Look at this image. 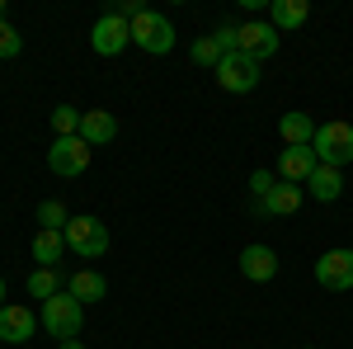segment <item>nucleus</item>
<instances>
[{"instance_id":"14","label":"nucleus","mask_w":353,"mask_h":349,"mask_svg":"<svg viewBox=\"0 0 353 349\" xmlns=\"http://www.w3.org/2000/svg\"><path fill=\"white\" fill-rule=\"evenodd\" d=\"M81 137L90 147H109L113 137H118V118H113L109 109H85L81 118Z\"/></svg>"},{"instance_id":"10","label":"nucleus","mask_w":353,"mask_h":349,"mask_svg":"<svg viewBox=\"0 0 353 349\" xmlns=\"http://www.w3.org/2000/svg\"><path fill=\"white\" fill-rule=\"evenodd\" d=\"M316 147H283L278 151V180L283 185H306L311 170H316Z\"/></svg>"},{"instance_id":"24","label":"nucleus","mask_w":353,"mask_h":349,"mask_svg":"<svg viewBox=\"0 0 353 349\" xmlns=\"http://www.w3.org/2000/svg\"><path fill=\"white\" fill-rule=\"evenodd\" d=\"M24 53V38H19V28L10 24V19H0V57H19Z\"/></svg>"},{"instance_id":"19","label":"nucleus","mask_w":353,"mask_h":349,"mask_svg":"<svg viewBox=\"0 0 353 349\" xmlns=\"http://www.w3.org/2000/svg\"><path fill=\"white\" fill-rule=\"evenodd\" d=\"M61 250H66V236H61V232H38V236H33V265L57 269L61 265Z\"/></svg>"},{"instance_id":"5","label":"nucleus","mask_w":353,"mask_h":349,"mask_svg":"<svg viewBox=\"0 0 353 349\" xmlns=\"http://www.w3.org/2000/svg\"><path fill=\"white\" fill-rule=\"evenodd\" d=\"M90 142L85 137H52V151H48V170L61 175V180H76L90 170Z\"/></svg>"},{"instance_id":"21","label":"nucleus","mask_w":353,"mask_h":349,"mask_svg":"<svg viewBox=\"0 0 353 349\" xmlns=\"http://www.w3.org/2000/svg\"><path fill=\"white\" fill-rule=\"evenodd\" d=\"M81 109L76 104H57L52 109V137H81Z\"/></svg>"},{"instance_id":"8","label":"nucleus","mask_w":353,"mask_h":349,"mask_svg":"<svg viewBox=\"0 0 353 349\" xmlns=\"http://www.w3.org/2000/svg\"><path fill=\"white\" fill-rule=\"evenodd\" d=\"M236 53L254 57L259 66H264V57L278 53V28L269 24V19H250V24L236 28Z\"/></svg>"},{"instance_id":"15","label":"nucleus","mask_w":353,"mask_h":349,"mask_svg":"<svg viewBox=\"0 0 353 349\" xmlns=\"http://www.w3.org/2000/svg\"><path fill=\"white\" fill-rule=\"evenodd\" d=\"M301 189H306L316 203H334V198L344 194V175H339L334 165H316V170H311V180H306Z\"/></svg>"},{"instance_id":"4","label":"nucleus","mask_w":353,"mask_h":349,"mask_svg":"<svg viewBox=\"0 0 353 349\" xmlns=\"http://www.w3.org/2000/svg\"><path fill=\"white\" fill-rule=\"evenodd\" d=\"M132 43L141 48V53H151V57H165L170 48H174V24L165 19L161 10H141L132 19Z\"/></svg>"},{"instance_id":"22","label":"nucleus","mask_w":353,"mask_h":349,"mask_svg":"<svg viewBox=\"0 0 353 349\" xmlns=\"http://www.w3.org/2000/svg\"><path fill=\"white\" fill-rule=\"evenodd\" d=\"M66 203H57V198H43L38 203V232H66Z\"/></svg>"},{"instance_id":"6","label":"nucleus","mask_w":353,"mask_h":349,"mask_svg":"<svg viewBox=\"0 0 353 349\" xmlns=\"http://www.w3.org/2000/svg\"><path fill=\"white\" fill-rule=\"evenodd\" d=\"M217 85L226 95H250L254 85H259V62L245 53H226L217 62Z\"/></svg>"},{"instance_id":"1","label":"nucleus","mask_w":353,"mask_h":349,"mask_svg":"<svg viewBox=\"0 0 353 349\" xmlns=\"http://www.w3.org/2000/svg\"><path fill=\"white\" fill-rule=\"evenodd\" d=\"M38 326L52 335V340H76L85 326V302H76L71 293H57L52 302L38 307Z\"/></svg>"},{"instance_id":"18","label":"nucleus","mask_w":353,"mask_h":349,"mask_svg":"<svg viewBox=\"0 0 353 349\" xmlns=\"http://www.w3.org/2000/svg\"><path fill=\"white\" fill-rule=\"evenodd\" d=\"M306 15H311L306 0H269V24L278 28V33H283V28H301Z\"/></svg>"},{"instance_id":"26","label":"nucleus","mask_w":353,"mask_h":349,"mask_svg":"<svg viewBox=\"0 0 353 349\" xmlns=\"http://www.w3.org/2000/svg\"><path fill=\"white\" fill-rule=\"evenodd\" d=\"M61 349H85V345L81 340H61Z\"/></svg>"},{"instance_id":"11","label":"nucleus","mask_w":353,"mask_h":349,"mask_svg":"<svg viewBox=\"0 0 353 349\" xmlns=\"http://www.w3.org/2000/svg\"><path fill=\"white\" fill-rule=\"evenodd\" d=\"M33 330H38V312H28L19 302H5L0 307V340L24 345V340H33Z\"/></svg>"},{"instance_id":"7","label":"nucleus","mask_w":353,"mask_h":349,"mask_svg":"<svg viewBox=\"0 0 353 349\" xmlns=\"http://www.w3.org/2000/svg\"><path fill=\"white\" fill-rule=\"evenodd\" d=\"M128 43H132V24H128V19H118V15H99L94 28H90V48H94L99 57L128 53Z\"/></svg>"},{"instance_id":"28","label":"nucleus","mask_w":353,"mask_h":349,"mask_svg":"<svg viewBox=\"0 0 353 349\" xmlns=\"http://www.w3.org/2000/svg\"><path fill=\"white\" fill-rule=\"evenodd\" d=\"M0 19H5V0H0Z\"/></svg>"},{"instance_id":"25","label":"nucleus","mask_w":353,"mask_h":349,"mask_svg":"<svg viewBox=\"0 0 353 349\" xmlns=\"http://www.w3.org/2000/svg\"><path fill=\"white\" fill-rule=\"evenodd\" d=\"M273 185H278V180H273V170H254V175H250V194H254V203H259V198H269Z\"/></svg>"},{"instance_id":"20","label":"nucleus","mask_w":353,"mask_h":349,"mask_svg":"<svg viewBox=\"0 0 353 349\" xmlns=\"http://www.w3.org/2000/svg\"><path fill=\"white\" fill-rule=\"evenodd\" d=\"M24 288H28L33 302H52L57 293H66V288H61V269H33L24 279Z\"/></svg>"},{"instance_id":"23","label":"nucleus","mask_w":353,"mask_h":349,"mask_svg":"<svg viewBox=\"0 0 353 349\" xmlns=\"http://www.w3.org/2000/svg\"><path fill=\"white\" fill-rule=\"evenodd\" d=\"M189 57H193V62H198V66H212V71H217V62H221V57H226V53H221L217 33H212V38H193Z\"/></svg>"},{"instance_id":"27","label":"nucleus","mask_w":353,"mask_h":349,"mask_svg":"<svg viewBox=\"0 0 353 349\" xmlns=\"http://www.w3.org/2000/svg\"><path fill=\"white\" fill-rule=\"evenodd\" d=\"M0 307H5V279H0Z\"/></svg>"},{"instance_id":"2","label":"nucleus","mask_w":353,"mask_h":349,"mask_svg":"<svg viewBox=\"0 0 353 349\" xmlns=\"http://www.w3.org/2000/svg\"><path fill=\"white\" fill-rule=\"evenodd\" d=\"M311 147H316V161H321V165H334V170L353 165V123H344V118L321 123Z\"/></svg>"},{"instance_id":"9","label":"nucleus","mask_w":353,"mask_h":349,"mask_svg":"<svg viewBox=\"0 0 353 349\" xmlns=\"http://www.w3.org/2000/svg\"><path fill=\"white\" fill-rule=\"evenodd\" d=\"M316 283L330 293H349L353 288V250H325L316 260Z\"/></svg>"},{"instance_id":"17","label":"nucleus","mask_w":353,"mask_h":349,"mask_svg":"<svg viewBox=\"0 0 353 349\" xmlns=\"http://www.w3.org/2000/svg\"><path fill=\"white\" fill-rule=\"evenodd\" d=\"M278 137H283L288 147H311V142H316V118H311V113H283V118H278Z\"/></svg>"},{"instance_id":"3","label":"nucleus","mask_w":353,"mask_h":349,"mask_svg":"<svg viewBox=\"0 0 353 349\" xmlns=\"http://www.w3.org/2000/svg\"><path fill=\"white\" fill-rule=\"evenodd\" d=\"M61 236H66V250H76L81 260H99V255L109 250V227H104L99 217H90V213L71 217Z\"/></svg>"},{"instance_id":"12","label":"nucleus","mask_w":353,"mask_h":349,"mask_svg":"<svg viewBox=\"0 0 353 349\" xmlns=\"http://www.w3.org/2000/svg\"><path fill=\"white\" fill-rule=\"evenodd\" d=\"M241 274L250 283H273V279H278V250H273V245H245L241 250Z\"/></svg>"},{"instance_id":"16","label":"nucleus","mask_w":353,"mask_h":349,"mask_svg":"<svg viewBox=\"0 0 353 349\" xmlns=\"http://www.w3.org/2000/svg\"><path fill=\"white\" fill-rule=\"evenodd\" d=\"M66 293L76 297V302H104L109 279H104V274H94V269H76V274L66 279Z\"/></svg>"},{"instance_id":"13","label":"nucleus","mask_w":353,"mask_h":349,"mask_svg":"<svg viewBox=\"0 0 353 349\" xmlns=\"http://www.w3.org/2000/svg\"><path fill=\"white\" fill-rule=\"evenodd\" d=\"M301 198H306V189H301V185H283V180H278V185L269 189V198L254 203V213H259V217H292L301 208Z\"/></svg>"}]
</instances>
